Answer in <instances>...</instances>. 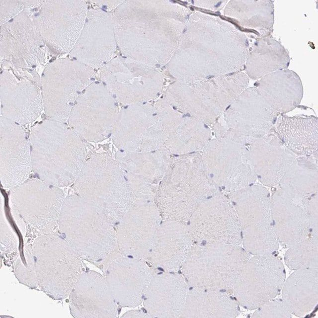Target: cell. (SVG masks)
I'll use <instances>...</instances> for the list:
<instances>
[{
    "label": "cell",
    "mask_w": 318,
    "mask_h": 318,
    "mask_svg": "<svg viewBox=\"0 0 318 318\" xmlns=\"http://www.w3.org/2000/svg\"><path fill=\"white\" fill-rule=\"evenodd\" d=\"M24 7L23 0H0V25L18 15L25 9Z\"/></svg>",
    "instance_id": "cell-33"
},
{
    "label": "cell",
    "mask_w": 318,
    "mask_h": 318,
    "mask_svg": "<svg viewBox=\"0 0 318 318\" xmlns=\"http://www.w3.org/2000/svg\"><path fill=\"white\" fill-rule=\"evenodd\" d=\"M111 221L99 207L70 197L63 202L58 230L81 258L103 263L117 249Z\"/></svg>",
    "instance_id": "cell-2"
},
{
    "label": "cell",
    "mask_w": 318,
    "mask_h": 318,
    "mask_svg": "<svg viewBox=\"0 0 318 318\" xmlns=\"http://www.w3.org/2000/svg\"><path fill=\"white\" fill-rule=\"evenodd\" d=\"M103 268V275L118 305L133 308L143 303L154 274L146 260L120 254Z\"/></svg>",
    "instance_id": "cell-16"
},
{
    "label": "cell",
    "mask_w": 318,
    "mask_h": 318,
    "mask_svg": "<svg viewBox=\"0 0 318 318\" xmlns=\"http://www.w3.org/2000/svg\"><path fill=\"white\" fill-rule=\"evenodd\" d=\"M254 87L278 115L295 109L303 98L302 81L297 73L288 69L265 76L258 80Z\"/></svg>",
    "instance_id": "cell-25"
},
{
    "label": "cell",
    "mask_w": 318,
    "mask_h": 318,
    "mask_svg": "<svg viewBox=\"0 0 318 318\" xmlns=\"http://www.w3.org/2000/svg\"><path fill=\"white\" fill-rule=\"evenodd\" d=\"M282 300L292 315L306 316L318 302V269L308 267L295 270L285 280L282 289Z\"/></svg>",
    "instance_id": "cell-28"
},
{
    "label": "cell",
    "mask_w": 318,
    "mask_h": 318,
    "mask_svg": "<svg viewBox=\"0 0 318 318\" xmlns=\"http://www.w3.org/2000/svg\"><path fill=\"white\" fill-rule=\"evenodd\" d=\"M271 198L279 243L286 248H318V195H305L279 187Z\"/></svg>",
    "instance_id": "cell-5"
},
{
    "label": "cell",
    "mask_w": 318,
    "mask_h": 318,
    "mask_svg": "<svg viewBox=\"0 0 318 318\" xmlns=\"http://www.w3.org/2000/svg\"><path fill=\"white\" fill-rule=\"evenodd\" d=\"M232 292L192 287L189 289L182 318H235L239 304Z\"/></svg>",
    "instance_id": "cell-27"
},
{
    "label": "cell",
    "mask_w": 318,
    "mask_h": 318,
    "mask_svg": "<svg viewBox=\"0 0 318 318\" xmlns=\"http://www.w3.org/2000/svg\"><path fill=\"white\" fill-rule=\"evenodd\" d=\"M121 318H151L147 312L139 310H132L127 311Z\"/></svg>",
    "instance_id": "cell-35"
},
{
    "label": "cell",
    "mask_w": 318,
    "mask_h": 318,
    "mask_svg": "<svg viewBox=\"0 0 318 318\" xmlns=\"http://www.w3.org/2000/svg\"><path fill=\"white\" fill-rule=\"evenodd\" d=\"M71 312L75 318H116L117 304L104 275L82 272L70 295Z\"/></svg>",
    "instance_id": "cell-20"
},
{
    "label": "cell",
    "mask_w": 318,
    "mask_h": 318,
    "mask_svg": "<svg viewBox=\"0 0 318 318\" xmlns=\"http://www.w3.org/2000/svg\"><path fill=\"white\" fill-rule=\"evenodd\" d=\"M29 247L39 286L54 299L66 298L82 272L80 256L56 232L37 237Z\"/></svg>",
    "instance_id": "cell-4"
},
{
    "label": "cell",
    "mask_w": 318,
    "mask_h": 318,
    "mask_svg": "<svg viewBox=\"0 0 318 318\" xmlns=\"http://www.w3.org/2000/svg\"><path fill=\"white\" fill-rule=\"evenodd\" d=\"M30 144L20 125L0 116V179L4 187H13L27 179L32 171Z\"/></svg>",
    "instance_id": "cell-17"
},
{
    "label": "cell",
    "mask_w": 318,
    "mask_h": 318,
    "mask_svg": "<svg viewBox=\"0 0 318 318\" xmlns=\"http://www.w3.org/2000/svg\"><path fill=\"white\" fill-rule=\"evenodd\" d=\"M159 216L149 201L135 208L120 229L119 252L125 256L146 260L161 224Z\"/></svg>",
    "instance_id": "cell-23"
},
{
    "label": "cell",
    "mask_w": 318,
    "mask_h": 318,
    "mask_svg": "<svg viewBox=\"0 0 318 318\" xmlns=\"http://www.w3.org/2000/svg\"><path fill=\"white\" fill-rule=\"evenodd\" d=\"M115 49L111 18L104 11L90 10L70 55L82 63L99 67L112 59Z\"/></svg>",
    "instance_id": "cell-19"
},
{
    "label": "cell",
    "mask_w": 318,
    "mask_h": 318,
    "mask_svg": "<svg viewBox=\"0 0 318 318\" xmlns=\"http://www.w3.org/2000/svg\"><path fill=\"white\" fill-rule=\"evenodd\" d=\"M228 197L238 218L243 248L253 255L273 254L279 242L268 190L253 184L229 193Z\"/></svg>",
    "instance_id": "cell-6"
},
{
    "label": "cell",
    "mask_w": 318,
    "mask_h": 318,
    "mask_svg": "<svg viewBox=\"0 0 318 318\" xmlns=\"http://www.w3.org/2000/svg\"><path fill=\"white\" fill-rule=\"evenodd\" d=\"M33 171L42 181L62 187L75 177L80 147L64 123L48 119L34 126L29 138Z\"/></svg>",
    "instance_id": "cell-1"
},
{
    "label": "cell",
    "mask_w": 318,
    "mask_h": 318,
    "mask_svg": "<svg viewBox=\"0 0 318 318\" xmlns=\"http://www.w3.org/2000/svg\"><path fill=\"white\" fill-rule=\"evenodd\" d=\"M188 290L183 275L168 272L154 274L143 301L146 312L151 318L181 317Z\"/></svg>",
    "instance_id": "cell-22"
},
{
    "label": "cell",
    "mask_w": 318,
    "mask_h": 318,
    "mask_svg": "<svg viewBox=\"0 0 318 318\" xmlns=\"http://www.w3.org/2000/svg\"><path fill=\"white\" fill-rule=\"evenodd\" d=\"M250 163L264 186L278 185L297 156L282 143L273 130L248 146Z\"/></svg>",
    "instance_id": "cell-24"
},
{
    "label": "cell",
    "mask_w": 318,
    "mask_h": 318,
    "mask_svg": "<svg viewBox=\"0 0 318 318\" xmlns=\"http://www.w3.org/2000/svg\"><path fill=\"white\" fill-rule=\"evenodd\" d=\"M286 280L284 265L273 254L250 257L241 268L232 293L238 304L256 310L276 298Z\"/></svg>",
    "instance_id": "cell-12"
},
{
    "label": "cell",
    "mask_w": 318,
    "mask_h": 318,
    "mask_svg": "<svg viewBox=\"0 0 318 318\" xmlns=\"http://www.w3.org/2000/svg\"><path fill=\"white\" fill-rule=\"evenodd\" d=\"M250 257L238 245L193 243L181 269L191 287L232 292L241 268Z\"/></svg>",
    "instance_id": "cell-3"
},
{
    "label": "cell",
    "mask_w": 318,
    "mask_h": 318,
    "mask_svg": "<svg viewBox=\"0 0 318 318\" xmlns=\"http://www.w3.org/2000/svg\"><path fill=\"white\" fill-rule=\"evenodd\" d=\"M33 20L48 48L56 54L71 52L86 16L84 1L43 0Z\"/></svg>",
    "instance_id": "cell-11"
},
{
    "label": "cell",
    "mask_w": 318,
    "mask_h": 318,
    "mask_svg": "<svg viewBox=\"0 0 318 318\" xmlns=\"http://www.w3.org/2000/svg\"><path fill=\"white\" fill-rule=\"evenodd\" d=\"M228 8V12L254 33L256 38L271 35L274 21L273 1H234Z\"/></svg>",
    "instance_id": "cell-30"
},
{
    "label": "cell",
    "mask_w": 318,
    "mask_h": 318,
    "mask_svg": "<svg viewBox=\"0 0 318 318\" xmlns=\"http://www.w3.org/2000/svg\"><path fill=\"white\" fill-rule=\"evenodd\" d=\"M9 198L13 213L26 235L37 238L58 229L65 200L59 187L39 179H27L12 187Z\"/></svg>",
    "instance_id": "cell-7"
},
{
    "label": "cell",
    "mask_w": 318,
    "mask_h": 318,
    "mask_svg": "<svg viewBox=\"0 0 318 318\" xmlns=\"http://www.w3.org/2000/svg\"><path fill=\"white\" fill-rule=\"evenodd\" d=\"M183 164L176 188L173 190L172 195L162 198L159 204L162 216L166 221L186 224L204 200L220 191L208 176L201 154H190Z\"/></svg>",
    "instance_id": "cell-14"
},
{
    "label": "cell",
    "mask_w": 318,
    "mask_h": 318,
    "mask_svg": "<svg viewBox=\"0 0 318 318\" xmlns=\"http://www.w3.org/2000/svg\"><path fill=\"white\" fill-rule=\"evenodd\" d=\"M83 63L60 58L49 63L41 79L44 110L49 119L67 121L77 94L88 80H94Z\"/></svg>",
    "instance_id": "cell-9"
},
{
    "label": "cell",
    "mask_w": 318,
    "mask_h": 318,
    "mask_svg": "<svg viewBox=\"0 0 318 318\" xmlns=\"http://www.w3.org/2000/svg\"><path fill=\"white\" fill-rule=\"evenodd\" d=\"M318 126L313 115L280 114L273 131L296 156L318 157Z\"/></svg>",
    "instance_id": "cell-26"
},
{
    "label": "cell",
    "mask_w": 318,
    "mask_h": 318,
    "mask_svg": "<svg viewBox=\"0 0 318 318\" xmlns=\"http://www.w3.org/2000/svg\"><path fill=\"white\" fill-rule=\"evenodd\" d=\"M213 124L216 138L246 146L271 133L279 115L256 88H246Z\"/></svg>",
    "instance_id": "cell-8"
},
{
    "label": "cell",
    "mask_w": 318,
    "mask_h": 318,
    "mask_svg": "<svg viewBox=\"0 0 318 318\" xmlns=\"http://www.w3.org/2000/svg\"><path fill=\"white\" fill-rule=\"evenodd\" d=\"M290 60L286 49L271 35L256 38L245 61L247 76L259 80L271 73L287 69Z\"/></svg>",
    "instance_id": "cell-29"
},
{
    "label": "cell",
    "mask_w": 318,
    "mask_h": 318,
    "mask_svg": "<svg viewBox=\"0 0 318 318\" xmlns=\"http://www.w3.org/2000/svg\"><path fill=\"white\" fill-rule=\"evenodd\" d=\"M1 245L4 249H13L16 245L15 238L7 226L4 223L3 226L1 225Z\"/></svg>",
    "instance_id": "cell-34"
},
{
    "label": "cell",
    "mask_w": 318,
    "mask_h": 318,
    "mask_svg": "<svg viewBox=\"0 0 318 318\" xmlns=\"http://www.w3.org/2000/svg\"><path fill=\"white\" fill-rule=\"evenodd\" d=\"M278 185L305 195H318V157L297 156Z\"/></svg>",
    "instance_id": "cell-31"
},
{
    "label": "cell",
    "mask_w": 318,
    "mask_h": 318,
    "mask_svg": "<svg viewBox=\"0 0 318 318\" xmlns=\"http://www.w3.org/2000/svg\"><path fill=\"white\" fill-rule=\"evenodd\" d=\"M186 225L194 244H241L236 210L229 197L220 192L204 200Z\"/></svg>",
    "instance_id": "cell-13"
},
{
    "label": "cell",
    "mask_w": 318,
    "mask_h": 318,
    "mask_svg": "<svg viewBox=\"0 0 318 318\" xmlns=\"http://www.w3.org/2000/svg\"><path fill=\"white\" fill-rule=\"evenodd\" d=\"M193 242L186 224L167 220L160 224L146 260L164 272L181 269Z\"/></svg>",
    "instance_id": "cell-21"
},
{
    "label": "cell",
    "mask_w": 318,
    "mask_h": 318,
    "mask_svg": "<svg viewBox=\"0 0 318 318\" xmlns=\"http://www.w3.org/2000/svg\"><path fill=\"white\" fill-rule=\"evenodd\" d=\"M0 116L19 125L30 123L44 109L42 91L30 80L3 70L0 77Z\"/></svg>",
    "instance_id": "cell-18"
},
{
    "label": "cell",
    "mask_w": 318,
    "mask_h": 318,
    "mask_svg": "<svg viewBox=\"0 0 318 318\" xmlns=\"http://www.w3.org/2000/svg\"><path fill=\"white\" fill-rule=\"evenodd\" d=\"M256 310L253 318H290L292 316L282 299L275 298Z\"/></svg>",
    "instance_id": "cell-32"
},
{
    "label": "cell",
    "mask_w": 318,
    "mask_h": 318,
    "mask_svg": "<svg viewBox=\"0 0 318 318\" xmlns=\"http://www.w3.org/2000/svg\"><path fill=\"white\" fill-rule=\"evenodd\" d=\"M201 151L207 174L219 189L230 193L254 184L256 178L246 146L216 138Z\"/></svg>",
    "instance_id": "cell-10"
},
{
    "label": "cell",
    "mask_w": 318,
    "mask_h": 318,
    "mask_svg": "<svg viewBox=\"0 0 318 318\" xmlns=\"http://www.w3.org/2000/svg\"><path fill=\"white\" fill-rule=\"evenodd\" d=\"M0 26L1 60L16 68L32 67L44 62L46 45L27 10Z\"/></svg>",
    "instance_id": "cell-15"
}]
</instances>
